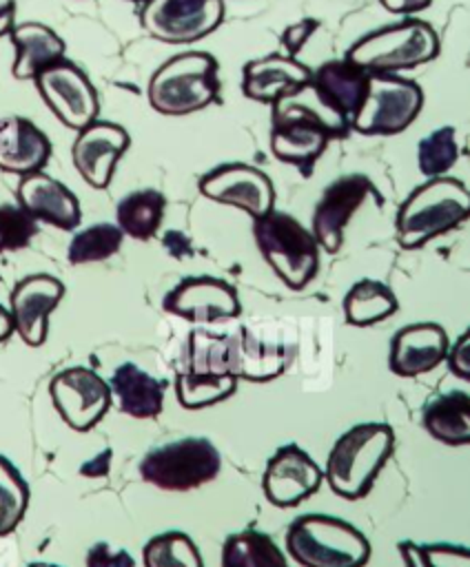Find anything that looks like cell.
<instances>
[{
	"label": "cell",
	"instance_id": "6da1fadb",
	"mask_svg": "<svg viewBox=\"0 0 470 567\" xmlns=\"http://www.w3.org/2000/svg\"><path fill=\"white\" fill-rule=\"evenodd\" d=\"M470 215L468 186L457 177H428L397 208V241L406 250L426 246L430 239L461 226Z\"/></svg>",
	"mask_w": 470,
	"mask_h": 567
},
{
	"label": "cell",
	"instance_id": "7a4b0ae2",
	"mask_svg": "<svg viewBox=\"0 0 470 567\" xmlns=\"http://www.w3.org/2000/svg\"><path fill=\"white\" fill-rule=\"evenodd\" d=\"M395 447V432L386 423H357L346 430L330 447L324 478L330 489L348 501L364 498L379 470Z\"/></svg>",
	"mask_w": 470,
	"mask_h": 567
},
{
	"label": "cell",
	"instance_id": "3957f363",
	"mask_svg": "<svg viewBox=\"0 0 470 567\" xmlns=\"http://www.w3.org/2000/svg\"><path fill=\"white\" fill-rule=\"evenodd\" d=\"M219 66L206 51L168 58L149 80V104L162 115H188L211 106L219 95Z\"/></svg>",
	"mask_w": 470,
	"mask_h": 567
},
{
	"label": "cell",
	"instance_id": "277c9868",
	"mask_svg": "<svg viewBox=\"0 0 470 567\" xmlns=\"http://www.w3.org/2000/svg\"><path fill=\"white\" fill-rule=\"evenodd\" d=\"M286 549L302 567H364L370 560L368 538L328 514L297 516L286 529Z\"/></svg>",
	"mask_w": 470,
	"mask_h": 567
},
{
	"label": "cell",
	"instance_id": "5b68a950",
	"mask_svg": "<svg viewBox=\"0 0 470 567\" xmlns=\"http://www.w3.org/2000/svg\"><path fill=\"white\" fill-rule=\"evenodd\" d=\"M439 51V35L428 22L403 18L361 35L344 58L368 73H399L435 60Z\"/></svg>",
	"mask_w": 470,
	"mask_h": 567
},
{
	"label": "cell",
	"instance_id": "8992f818",
	"mask_svg": "<svg viewBox=\"0 0 470 567\" xmlns=\"http://www.w3.org/2000/svg\"><path fill=\"white\" fill-rule=\"evenodd\" d=\"M253 237L264 261L290 288H306L319 270V244L293 215L270 208L253 219Z\"/></svg>",
	"mask_w": 470,
	"mask_h": 567
},
{
	"label": "cell",
	"instance_id": "52a82bcc",
	"mask_svg": "<svg viewBox=\"0 0 470 567\" xmlns=\"http://www.w3.org/2000/svg\"><path fill=\"white\" fill-rule=\"evenodd\" d=\"M222 456L204 436H186L151 447L140 461V476L166 492L195 489L219 474Z\"/></svg>",
	"mask_w": 470,
	"mask_h": 567
},
{
	"label": "cell",
	"instance_id": "ba28073f",
	"mask_svg": "<svg viewBox=\"0 0 470 567\" xmlns=\"http://www.w3.org/2000/svg\"><path fill=\"white\" fill-rule=\"evenodd\" d=\"M423 109V89L397 73H370L361 106L350 117V128L361 135H397Z\"/></svg>",
	"mask_w": 470,
	"mask_h": 567
},
{
	"label": "cell",
	"instance_id": "9c48e42d",
	"mask_svg": "<svg viewBox=\"0 0 470 567\" xmlns=\"http://www.w3.org/2000/svg\"><path fill=\"white\" fill-rule=\"evenodd\" d=\"M224 20V0H146L142 29L166 44H191L213 33Z\"/></svg>",
	"mask_w": 470,
	"mask_h": 567
},
{
	"label": "cell",
	"instance_id": "30bf717a",
	"mask_svg": "<svg viewBox=\"0 0 470 567\" xmlns=\"http://www.w3.org/2000/svg\"><path fill=\"white\" fill-rule=\"evenodd\" d=\"M33 82L40 97L49 106V111L67 128L80 131L93 120H98V111H100L98 91L86 78V73L71 60L62 58L44 66L33 78Z\"/></svg>",
	"mask_w": 470,
	"mask_h": 567
},
{
	"label": "cell",
	"instance_id": "8fae6325",
	"mask_svg": "<svg viewBox=\"0 0 470 567\" xmlns=\"http://www.w3.org/2000/svg\"><path fill=\"white\" fill-rule=\"evenodd\" d=\"M49 394L60 419L75 432L95 427L111 408L109 383L84 365L58 372L49 383Z\"/></svg>",
	"mask_w": 470,
	"mask_h": 567
},
{
	"label": "cell",
	"instance_id": "7c38bea8",
	"mask_svg": "<svg viewBox=\"0 0 470 567\" xmlns=\"http://www.w3.org/2000/svg\"><path fill=\"white\" fill-rule=\"evenodd\" d=\"M372 195L381 204V195L364 173H348L330 182L313 210V237L326 252H337L344 241V230L357 208Z\"/></svg>",
	"mask_w": 470,
	"mask_h": 567
},
{
	"label": "cell",
	"instance_id": "4fadbf2b",
	"mask_svg": "<svg viewBox=\"0 0 470 567\" xmlns=\"http://www.w3.org/2000/svg\"><path fill=\"white\" fill-rule=\"evenodd\" d=\"M197 186L206 199L235 206L253 219L275 206V188L268 175L242 162L215 166L200 177Z\"/></svg>",
	"mask_w": 470,
	"mask_h": 567
},
{
	"label": "cell",
	"instance_id": "5bb4252c",
	"mask_svg": "<svg viewBox=\"0 0 470 567\" xmlns=\"http://www.w3.org/2000/svg\"><path fill=\"white\" fill-rule=\"evenodd\" d=\"M168 315L195 323H213L239 315L242 303L231 284L211 275H195L182 279L171 288L162 301Z\"/></svg>",
	"mask_w": 470,
	"mask_h": 567
},
{
	"label": "cell",
	"instance_id": "9a60e30c",
	"mask_svg": "<svg viewBox=\"0 0 470 567\" xmlns=\"http://www.w3.org/2000/svg\"><path fill=\"white\" fill-rule=\"evenodd\" d=\"M324 478V470L299 445L288 443L268 458L262 489L270 505L295 507L310 498Z\"/></svg>",
	"mask_w": 470,
	"mask_h": 567
},
{
	"label": "cell",
	"instance_id": "2e32d148",
	"mask_svg": "<svg viewBox=\"0 0 470 567\" xmlns=\"http://www.w3.org/2000/svg\"><path fill=\"white\" fill-rule=\"evenodd\" d=\"M62 297L64 284L47 272L27 275L13 286L9 295V312L13 319V330L27 346L38 348L47 341L49 315L55 310Z\"/></svg>",
	"mask_w": 470,
	"mask_h": 567
},
{
	"label": "cell",
	"instance_id": "e0dca14e",
	"mask_svg": "<svg viewBox=\"0 0 470 567\" xmlns=\"http://www.w3.org/2000/svg\"><path fill=\"white\" fill-rule=\"evenodd\" d=\"M129 133L113 122L93 120L78 131L71 146V159L80 177L91 188H106L111 184L117 159L129 148Z\"/></svg>",
	"mask_w": 470,
	"mask_h": 567
},
{
	"label": "cell",
	"instance_id": "ac0fdd59",
	"mask_svg": "<svg viewBox=\"0 0 470 567\" xmlns=\"http://www.w3.org/2000/svg\"><path fill=\"white\" fill-rule=\"evenodd\" d=\"M16 199L35 221H44L60 230L78 228L82 219L78 197L44 171L22 175L16 188Z\"/></svg>",
	"mask_w": 470,
	"mask_h": 567
},
{
	"label": "cell",
	"instance_id": "d6986e66",
	"mask_svg": "<svg viewBox=\"0 0 470 567\" xmlns=\"http://www.w3.org/2000/svg\"><path fill=\"white\" fill-rule=\"evenodd\" d=\"M448 346V334L439 323H410L392 334L388 368L406 379L426 374L446 359Z\"/></svg>",
	"mask_w": 470,
	"mask_h": 567
},
{
	"label": "cell",
	"instance_id": "ffe728a7",
	"mask_svg": "<svg viewBox=\"0 0 470 567\" xmlns=\"http://www.w3.org/2000/svg\"><path fill=\"white\" fill-rule=\"evenodd\" d=\"M295 357V348L259 339L248 326L231 332V374L235 379L264 383L279 377Z\"/></svg>",
	"mask_w": 470,
	"mask_h": 567
},
{
	"label": "cell",
	"instance_id": "44dd1931",
	"mask_svg": "<svg viewBox=\"0 0 470 567\" xmlns=\"http://www.w3.org/2000/svg\"><path fill=\"white\" fill-rule=\"evenodd\" d=\"M313 71L286 53H268L251 60L242 69V93L248 100L273 104L286 93L304 86Z\"/></svg>",
	"mask_w": 470,
	"mask_h": 567
},
{
	"label": "cell",
	"instance_id": "7402d4cb",
	"mask_svg": "<svg viewBox=\"0 0 470 567\" xmlns=\"http://www.w3.org/2000/svg\"><path fill=\"white\" fill-rule=\"evenodd\" d=\"M51 157V140L31 120L11 115L0 120V171L18 177L38 173Z\"/></svg>",
	"mask_w": 470,
	"mask_h": 567
},
{
	"label": "cell",
	"instance_id": "603a6c76",
	"mask_svg": "<svg viewBox=\"0 0 470 567\" xmlns=\"http://www.w3.org/2000/svg\"><path fill=\"white\" fill-rule=\"evenodd\" d=\"M370 73L357 66L355 62L341 58L324 62L310 75V86L319 95V100L333 109L335 113L344 115L348 122L355 111L361 106L366 91H368Z\"/></svg>",
	"mask_w": 470,
	"mask_h": 567
},
{
	"label": "cell",
	"instance_id": "cb8c5ba5",
	"mask_svg": "<svg viewBox=\"0 0 470 567\" xmlns=\"http://www.w3.org/2000/svg\"><path fill=\"white\" fill-rule=\"evenodd\" d=\"M111 401L133 419H153L162 412L166 381L151 377L135 363H120L109 379Z\"/></svg>",
	"mask_w": 470,
	"mask_h": 567
},
{
	"label": "cell",
	"instance_id": "d4e9b609",
	"mask_svg": "<svg viewBox=\"0 0 470 567\" xmlns=\"http://www.w3.org/2000/svg\"><path fill=\"white\" fill-rule=\"evenodd\" d=\"M16 58L11 75L16 80H33L44 66L64 58V40L42 22H20L9 31Z\"/></svg>",
	"mask_w": 470,
	"mask_h": 567
},
{
	"label": "cell",
	"instance_id": "484cf974",
	"mask_svg": "<svg viewBox=\"0 0 470 567\" xmlns=\"http://www.w3.org/2000/svg\"><path fill=\"white\" fill-rule=\"evenodd\" d=\"M426 432L446 445H466L470 441V396L463 390H450L432 396L421 412Z\"/></svg>",
	"mask_w": 470,
	"mask_h": 567
},
{
	"label": "cell",
	"instance_id": "4316f807",
	"mask_svg": "<svg viewBox=\"0 0 470 567\" xmlns=\"http://www.w3.org/2000/svg\"><path fill=\"white\" fill-rule=\"evenodd\" d=\"M341 308H344L346 323L355 328H368L392 317L399 303L390 286L377 279H361L355 286H350Z\"/></svg>",
	"mask_w": 470,
	"mask_h": 567
},
{
	"label": "cell",
	"instance_id": "83f0119b",
	"mask_svg": "<svg viewBox=\"0 0 470 567\" xmlns=\"http://www.w3.org/2000/svg\"><path fill=\"white\" fill-rule=\"evenodd\" d=\"M166 208V197L155 188H142L124 195L117 202L115 219L122 235L146 241L151 239L162 224Z\"/></svg>",
	"mask_w": 470,
	"mask_h": 567
},
{
	"label": "cell",
	"instance_id": "f1b7e54d",
	"mask_svg": "<svg viewBox=\"0 0 470 567\" xmlns=\"http://www.w3.org/2000/svg\"><path fill=\"white\" fill-rule=\"evenodd\" d=\"M222 567H288V560L268 534L244 529L224 540Z\"/></svg>",
	"mask_w": 470,
	"mask_h": 567
},
{
	"label": "cell",
	"instance_id": "f546056e",
	"mask_svg": "<svg viewBox=\"0 0 470 567\" xmlns=\"http://www.w3.org/2000/svg\"><path fill=\"white\" fill-rule=\"evenodd\" d=\"M233 374H197V372H177L175 377V396L186 410H202L233 396L237 390Z\"/></svg>",
	"mask_w": 470,
	"mask_h": 567
},
{
	"label": "cell",
	"instance_id": "4dcf8cb0",
	"mask_svg": "<svg viewBox=\"0 0 470 567\" xmlns=\"http://www.w3.org/2000/svg\"><path fill=\"white\" fill-rule=\"evenodd\" d=\"M142 560L144 567H204L193 538L177 529L153 536L142 549Z\"/></svg>",
	"mask_w": 470,
	"mask_h": 567
},
{
	"label": "cell",
	"instance_id": "1f68e13d",
	"mask_svg": "<svg viewBox=\"0 0 470 567\" xmlns=\"http://www.w3.org/2000/svg\"><path fill=\"white\" fill-rule=\"evenodd\" d=\"M122 239H124V235L117 228V224H109V221L93 224L73 235L69 250H67V259L73 266L104 261L120 250Z\"/></svg>",
	"mask_w": 470,
	"mask_h": 567
},
{
	"label": "cell",
	"instance_id": "d6a6232c",
	"mask_svg": "<svg viewBox=\"0 0 470 567\" xmlns=\"http://www.w3.org/2000/svg\"><path fill=\"white\" fill-rule=\"evenodd\" d=\"M29 505V485L18 467L0 454V538L9 536Z\"/></svg>",
	"mask_w": 470,
	"mask_h": 567
},
{
	"label": "cell",
	"instance_id": "836d02e7",
	"mask_svg": "<svg viewBox=\"0 0 470 567\" xmlns=\"http://www.w3.org/2000/svg\"><path fill=\"white\" fill-rule=\"evenodd\" d=\"M459 142L454 126H439L417 146V166L426 177L446 175L459 159Z\"/></svg>",
	"mask_w": 470,
	"mask_h": 567
},
{
	"label": "cell",
	"instance_id": "e575fe53",
	"mask_svg": "<svg viewBox=\"0 0 470 567\" xmlns=\"http://www.w3.org/2000/svg\"><path fill=\"white\" fill-rule=\"evenodd\" d=\"M38 233V221L18 204H0V252L27 248Z\"/></svg>",
	"mask_w": 470,
	"mask_h": 567
},
{
	"label": "cell",
	"instance_id": "d590c367",
	"mask_svg": "<svg viewBox=\"0 0 470 567\" xmlns=\"http://www.w3.org/2000/svg\"><path fill=\"white\" fill-rule=\"evenodd\" d=\"M419 554L426 567H470V551L466 545L423 543L419 545Z\"/></svg>",
	"mask_w": 470,
	"mask_h": 567
},
{
	"label": "cell",
	"instance_id": "8d00e7d4",
	"mask_svg": "<svg viewBox=\"0 0 470 567\" xmlns=\"http://www.w3.org/2000/svg\"><path fill=\"white\" fill-rule=\"evenodd\" d=\"M86 567H135V560L126 549L113 551L106 540H98L86 551Z\"/></svg>",
	"mask_w": 470,
	"mask_h": 567
},
{
	"label": "cell",
	"instance_id": "74e56055",
	"mask_svg": "<svg viewBox=\"0 0 470 567\" xmlns=\"http://www.w3.org/2000/svg\"><path fill=\"white\" fill-rule=\"evenodd\" d=\"M319 29V22L315 18H304L290 27H286V31L282 33V47L286 51V55L295 58L299 53V49L308 42V38Z\"/></svg>",
	"mask_w": 470,
	"mask_h": 567
},
{
	"label": "cell",
	"instance_id": "f35d334b",
	"mask_svg": "<svg viewBox=\"0 0 470 567\" xmlns=\"http://www.w3.org/2000/svg\"><path fill=\"white\" fill-rule=\"evenodd\" d=\"M448 359V368L450 372L461 379V381H470V332H461L459 339L454 341V346H448L446 352Z\"/></svg>",
	"mask_w": 470,
	"mask_h": 567
},
{
	"label": "cell",
	"instance_id": "ab89813d",
	"mask_svg": "<svg viewBox=\"0 0 470 567\" xmlns=\"http://www.w3.org/2000/svg\"><path fill=\"white\" fill-rule=\"evenodd\" d=\"M379 4L395 16H415L432 4V0H379Z\"/></svg>",
	"mask_w": 470,
	"mask_h": 567
},
{
	"label": "cell",
	"instance_id": "60d3db41",
	"mask_svg": "<svg viewBox=\"0 0 470 567\" xmlns=\"http://www.w3.org/2000/svg\"><path fill=\"white\" fill-rule=\"evenodd\" d=\"M162 244H164V248L168 250V255L175 257V259H182V257H186V255L193 252L188 237H186L184 233H180V230H168V233L162 237Z\"/></svg>",
	"mask_w": 470,
	"mask_h": 567
},
{
	"label": "cell",
	"instance_id": "b9f144b4",
	"mask_svg": "<svg viewBox=\"0 0 470 567\" xmlns=\"http://www.w3.org/2000/svg\"><path fill=\"white\" fill-rule=\"evenodd\" d=\"M109 465H111V450H102L98 456H93L91 461L80 465V474L91 476V478L104 476L109 472Z\"/></svg>",
	"mask_w": 470,
	"mask_h": 567
},
{
	"label": "cell",
	"instance_id": "7bdbcfd3",
	"mask_svg": "<svg viewBox=\"0 0 470 567\" xmlns=\"http://www.w3.org/2000/svg\"><path fill=\"white\" fill-rule=\"evenodd\" d=\"M397 549L403 558V567H426L419 554V545L415 540H399Z\"/></svg>",
	"mask_w": 470,
	"mask_h": 567
},
{
	"label": "cell",
	"instance_id": "ee69618b",
	"mask_svg": "<svg viewBox=\"0 0 470 567\" xmlns=\"http://www.w3.org/2000/svg\"><path fill=\"white\" fill-rule=\"evenodd\" d=\"M13 24H16V0H2L0 2V38L9 35Z\"/></svg>",
	"mask_w": 470,
	"mask_h": 567
},
{
	"label": "cell",
	"instance_id": "f6af8a7d",
	"mask_svg": "<svg viewBox=\"0 0 470 567\" xmlns=\"http://www.w3.org/2000/svg\"><path fill=\"white\" fill-rule=\"evenodd\" d=\"M13 334V319L11 312L0 303V343Z\"/></svg>",
	"mask_w": 470,
	"mask_h": 567
},
{
	"label": "cell",
	"instance_id": "bcb514c9",
	"mask_svg": "<svg viewBox=\"0 0 470 567\" xmlns=\"http://www.w3.org/2000/svg\"><path fill=\"white\" fill-rule=\"evenodd\" d=\"M29 567H60V565H53V563H31Z\"/></svg>",
	"mask_w": 470,
	"mask_h": 567
},
{
	"label": "cell",
	"instance_id": "7dc6e473",
	"mask_svg": "<svg viewBox=\"0 0 470 567\" xmlns=\"http://www.w3.org/2000/svg\"><path fill=\"white\" fill-rule=\"evenodd\" d=\"M129 2H146V0H129Z\"/></svg>",
	"mask_w": 470,
	"mask_h": 567
}]
</instances>
